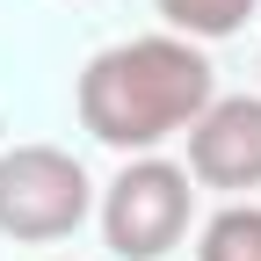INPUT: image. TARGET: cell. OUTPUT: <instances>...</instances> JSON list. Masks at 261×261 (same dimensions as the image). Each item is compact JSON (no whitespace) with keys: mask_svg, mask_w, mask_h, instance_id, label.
Returning <instances> with one entry per match:
<instances>
[{"mask_svg":"<svg viewBox=\"0 0 261 261\" xmlns=\"http://www.w3.org/2000/svg\"><path fill=\"white\" fill-rule=\"evenodd\" d=\"M80 123L109 152H152L167 138H189V123L218 102V73L203 44L189 37H130L87 58L80 73Z\"/></svg>","mask_w":261,"mask_h":261,"instance_id":"1","label":"cell"},{"mask_svg":"<svg viewBox=\"0 0 261 261\" xmlns=\"http://www.w3.org/2000/svg\"><path fill=\"white\" fill-rule=\"evenodd\" d=\"M87 211H94V181L73 152H58V145L0 152V240H22V247L73 240Z\"/></svg>","mask_w":261,"mask_h":261,"instance_id":"2","label":"cell"},{"mask_svg":"<svg viewBox=\"0 0 261 261\" xmlns=\"http://www.w3.org/2000/svg\"><path fill=\"white\" fill-rule=\"evenodd\" d=\"M189 167H174V160L160 152H130L123 174L102 189V240L116 261H160L174 254L181 232H189Z\"/></svg>","mask_w":261,"mask_h":261,"instance_id":"3","label":"cell"},{"mask_svg":"<svg viewBox=\"0 0 261 261\" xmlns=\"http://www.w3.org/2000/svg\"><path fill=\"white\" fill-rule=\"evenodd\" d=\"M189 181L203 189H261V94H218L189 123Z\"/></svg>","mask_w":261,"mask_h":261,"instance_id":"4","label":"cell"},{"mask_svg":"<svg viewBox=\"0 0 261 261\" xmlns=\"http://www.w3.org/2000/svg\"><path fill=\"white\" fill-rule=\"evenodd\" d=\"M152 8H160V22H167L174 37L218 44V37H232V29H247L254 0H152Z\"/></svg>","mask_w":261,"mask_h":261,"instance_id":"5","label":"cell"},{"mask_svg":"<svg viewBox=\"0 0 261 261\" xmlns=\"http://www.w3.org/2000/svg\"><path fill=\"white\" fill-rule=\"evenodd\" d=\"M196 261H261V211L254 203H225L203 240H196Z\"/></svg>","mask_w":261,"mask_h":261,"instance_id":"6","label":"cell"}]
</instances>
